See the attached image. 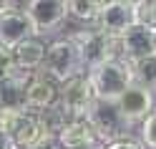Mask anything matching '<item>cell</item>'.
Masks as SVG:
<instances>
[{
	"instance_id": "18",
	"label": "cell",
	"mask_w": 156,
	"mask_h": 149,
	"mask_svg": "<svg viewBox=\"0 0 156 149\" xmlns=\"http://www.w3.org/2000/svg\"><path fill=\"white\" fill-rule=\"evenodd\" d=\"M23 114H25L23 109H3V106H0V134L10 136L15 132V126L20 124Z\"/></svg>"
},
{
	"instance_id": "11",
	"label": "cell",
	"mask_w": 156,
	"mask_h": 149,
	"mask_svg": "<svg viewBox=\"0 0 156 149\" xmlns=\"http://www.w3.org/2000/svg\"><path fill=\"white\" fill-rule=\"evenodd\" d=\"M146 56H154V31L144 25H131L119 38V58L126 63H133Z\"/></svg>"
},
{
	"instance_id": "22",
	"label": "cell",
	"mask_w": 156,
	"mask_h": 149,
	"mask_svg": "<svg viewBox=\"0 0 156 149\" xmlns=\"http://www.w3.org/2000/svg\"><path fill=\"white\" fill-rule=\"evenodd\" d=\"M154 56H156V31H154Z\"/></svg>"
},
{
	"instance_id": "21",
	"label": "cell",
	"mask_w": 156,
	"mask_h": 149,
	"mask_svg": "<svg viewBox=\"0 0 156 149\" xmlns=\"http://www.w3.org/2000/svg\"><path fill=\"white\" fill-rule=\"evenodd\" d=\"M0 149H15L13 147V139L5 136V134H0Z\"/></svg>"
},
{
	"instance_id": "19",
	"label": "cell",
	"mask_w": 156,
	"mask_h": 149,
	"mask_svg": "<svg viewBox=\"0 0 156 149\" xmlns=\"http://www.w3.org/2000/svg\"><path fill=\"white\" fill-rule=\"evenodd\" d=\"M141 142H144L141 147L146 149H156V111L141 121Z\"/></svg>"
},
{
	"instance_id": "15",
	"label": "cell",
	"mask_w": 156,
	"mask_h": 149,
	"mask_svg": "<svg viewBox=\"0 0 156 149\" xmlns=\"http://www.w3.org/2000/svg\"><path fill=\"white\" fill-rule=\"evenodd\" d=\"M129 68H131V78L136 86L156 94V56H146L141 61H133L129 63Z\"/></svg>"
},
{
	"instance_id": "14",
	"label": "cell",
	"mask_w": 156,
	"mask_h": 149,
	"mask_svg": "<svg viewBox=\"0 0 156 149\" xmlns=\"http://www.w3.org/2000/svg\"><path fill=\"white\" fill-rule=\"evenodd\" d=\"M43 56H45V46L38 41L35 35L28 38V41H23V43H18L15 48H10V61H13V66H18L20 71H28V73L41 71Z\"/></svg>"
},
{
	"instance_id": "12",
	"label": "cell",
	"mask_w": 156,
	"mask_h": 149,
	"mask_svg": "<svg viewBox=\"0 0 156 149\" xmlns=\"http://www.w3.org/2000/svg\"><path fill=\"white\" fill-rule=\"evenodd\" d=\"M55 142L63 149H96L101 147L98 134L93 132V126L88 124V119H68L63 129L55 134Z\"/></svg>"
},
{
	"instance_id": "17",
	"label": "cell",
	"mask_w": 156,
	"mask_h": 149,
	"mask_svg": "<svg viewBox=\"0 0 156 149\" xmlns=\"http://www.w3.org/2000/svg\"><path fill=\"white\" fill-rule=\"evenodd\" d=\"M133 18L136 25L156 31V3H133Z\"/></svg>"
},
{
	"instance_id": "3",
	"label": "cell",
	"mask_w": 156,
	"mask_h": 149,
	"mask_svg": "<svg viewBox=\"0 0 156 149\" xmlns=\"http://www.w3.org/2000/svg\"><path fill=\"white\" fill-rule=\"evenodd\" d=\"M71 38L78 48V58H81L83 71H91V68L111 61V58H119V38L106 35L98 28H88V31L73 33Z\"/></svg>"
},
{
	"instance_id": "5",
	"label": "cell",
	"mask_w": 156,
	"mask_h": 149,
	"mask_svg": "<svg viewBox=\"0 0 156 149\" xmlns=\"http://www.w3.org/2000/svg\"><path fill=\"white\" fill-rule=\"evenodd\" d=\"M25 18L33 25V35L55 33L68 20V3L63 0H33L23 5Z\"/></svg>"
},
{
	"instance_id": "20",
	"label": "cell",
	"mask_w": 156,
	"mask_h": 149,
	"mask_svg": "<svg viewBox=\"0 0 156 149\" xmlns=\"http://www.w3.org/2000/svg\"><path fill=\"white\" fill-rule=\"evenodd\" d=\"M101 149H144L133 136H121V139H113V142L103 144Z\"/></svg>"
},
{
	"instance_id": "4",
	"label": "cell",
	"mask_w": 156,
	"mask_h": 149,
	"mask_svg": "<svg viewBox=\"0 0 156 149\" xmlns=\"http://www.w3.org/2000/svg\"><path fill=\"white\" fill-rule=\"evenodd\" d=\"M86 119H88V124L93 126V132L98 134L103 144L113 142V139H121V136H129V124L123 121V116L119 114L113 101H96L93 99Z\"/></svg>"
},
{
	"instance_id": "13",
	"label": "cell",
	"mask_w": 156,
	"mask_h": 149,
	"mask_svg": "<svg viewBox=\"0 0 156 149\" xmlns=\"http://www.w3.org/2000/svg\"><path fill=\"white\" fill-rule=\"evenodd\" d=\"M55 101H58V86H55V81H51L45 73L35 71L33 78L25 86V111H30V114L45 111V109L53 106Z\"/></svg>"
},
{
	"instance_id": "16",
	"label": "cell",
	"mask_w": 156,
	"mask_h": 149,
	"mask_svg": "<svg viewBox=\"0 0 156 149\" xmlns=\"http://www.w3.org/2000/svg\"><path fill=\"white\" fill-rule=\"evenodd\" d=\"M103 3H96V0H73L68 3V18H76L81 23H88L91 28L96 25V18L101 13Z\"/></svg>"
},
{
	"instance_id": "8",
	"label": "cell",
	"mask_w": 156,
	"mask_h": 149,
	"mask_svg": "<svg viewBox=\"0 0 156 149\" xmlns=\"http://www.w3.org/2000/svg\"><path fill=\"white\" fill-rule=\"evenodd\" d=\"M116 109H119V114L123 116L126 124H141L149 114H154V94L146 91V88L131 84L126 91L116 99Z\"/></svg>"
},
{
	"instance_id": "24",
	"label": "cell",
	"mask_w": 156,
	"mask_h": 149,
	"mask_svg": "<svg viewBox=\"0 0 156 149\" xmlns=\"http://www.w3.org/2000/svg\"><path fill=\"white\" fill-rule=\"evenodd\" d=\"M96 149H101V147H96Z\"/></svg>"
},
{
	"instance_id": "1",
	"label": "cell",
	"mask_w": 156,
	"mask_h": 149,
	"mask_svg": "<svg viewBox=\"0 0 156 149\" xmlns=\"http://www.w3.org/2000/svg\"><path fill=\"white\" fill-rule=\"evenodd\" d=\"M86 78L91 84V91L96 101H116L126 88L133 84L131 78V68L121 58H111L101 66L86 71Z\"/></svg>"
},
{
	"instance_id": "6",
	"label": "cell",
	"mask_w": 156,
	"mask_h": 149,
	"mask_svg": "<svg viewBox=\"0 0 156 149\" xmlns=\"http://www.w3.org/2000/svg\"><path fill=\"white\" fill-rule=\"evenodd\" d=\"M91 104H93V91H91V84L86 78V73L68 78L58 88V106L63 109V114L68 119H83L88 114Z\"/></svg>"
},
{
	"instance_id": "2",
	"label": "cell",
	"mask_w": 156,
	"mask_h": 149,
	"mask_svg": "<svg viewBox=\"0 0 156 149\" xmlns=\"http://www.w3.org/2000/svg\"><path fill=\"white\" fill-rule=\"evenodd\" d=\"M41 73H45L55 84H63V81H68V78L83 73L81 58H78V48H76V43H73L71 35L58 38V41H53L51 46L45 48Z\"/></svg>"
},
{
	"instance_id": "10",
	"label": "cell",
	"mask_w": 156,
	"mask_h": 149,
	"mask_svg": "<svg viewBox=\"0 0 156 149\" xmlns=\"http://www.w3.org/2000/svg\"><path fill=\"white\" fill-rule=\"evenodd\" d=\"M131 25H136L133 3H103L93 28H98L101 33L111 38H121Z\"/></svg>"
},
{
	"instance_id": "23",
	"label": "cell",
	"mask_w": 156,
	"mask_h": 149,
	"mask_svg": "<svg viewBox=\"0 0 156 149\" xmlns=\"http://www.w3.org/2000/svg\"><path fill=\"white\" fill-rule=\"evenodd\" d=\"M45 149H51V147H45Z\"/></svg>"
},
{
	"instance_id": "9",
	"label": "cell",
	"mask_w": 156,
	"mask_h": 149,
	"mask_svg": "<svg viewBox=\"0 0 156 149\" xmlns=\"http://www.w3.org/2000/svg\"><path fill=\"white\" fill-rule=\"evenodd\" d=\"M15 149H45L55 142V136L43 126V121L38 119V114L25 111L20 124L15 126V132L10 134Z\"/></svg>"
},
{
	"instance_id": "7",
	"label": "cell",
	"mask_w": 156,
	"mask_h": 149,
	"mask_svg": "<svg viewBox=\"0 0 156 149\" xmlns=\"http://www.w3.org/2000/svg\"><path fill=\"white\" fill-rule=\"evenodd\" d=\"M33 38V25L23 13L20 3H0V46L15 48L18 43Z\"/></svg>"
}]
</instances>
